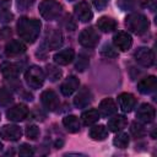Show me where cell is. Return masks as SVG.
<instances>
[{
  "label": "cell",
  "mask_w": 157,
  "mask_h": 157,
  "mask_svg": "<svg viewBox=\"0 0 157 157\" xmlns=\"http://www.w3.org/2000/svg\"><path fill=\"white\" fill-rule=\"evenodd\" d=\"M40 21L28 17H21L17 22V33L21 39L27 43H34L39 36Z\"/></svg>",
  "instance_id": "1"
},
{
  "label": "cell",
  "mask_w": 157,
  "mask_h": 157,
  "mask_svg": "<svg viewBox=\"0 0 157 157\" xmlns=\"http://www.w3.org/2000/svg\"><path fill=\"white\" fill-rule=\"evenodd\" d=\"M125 25H126L128 29L131 31L132 33L142 34L148 29L150 22L145 15L139 13V12H134V13L128 15V17L125 18Z\"/></svg>",
  "instance_id": "2"
},
{
  "label": "cell",
  "mask_w": 157,
  "mask_h": 157,
  "mask_svg": "<svg viewBox=\"0 0 157 157\" xmlns=\"http://www.w3.org/2000/svg\"><path fill=\"white\" fill-rule=\"evenodd\" d=\"M63 12V6L55 0H43L39 4V13L47 21L56 20Z\"/></svg>",
  "instance_id": "3"
},
{
  "label": "cell",
  "mask_w": 157,
  "mask_h": 157,
  "mask_svg": "<svg viewBox=\"0 0 157 157\" xmlns=\"http://www.w3.org/2000/svg\"><path fill=\"white\" fill-rule=\"evenodd\" d=\"M25 78L27 85L31 88H40L44 83V78H45V74L43 72V70L39 66H31L27 69L26 74H25Z\"/></svg>",
  "instance_id": "4"
},
{
  "label": "cell",
  "mask_w": 157,
  "mask_h": 157,
  "mask_svg": "<svg viewBox=\"0 0 157 157\" xmlns=\"http://www.w3.org/2000/svg\"><path fill=\"white\" fill-rule=\"evenodd\" d=\"M78 42L85 48H94L99 42V34L93 27L85 28L78 36Z\"/></svg>",
  "instance_id": "5"
},
{
  "label": "cell",
  "mask_w": 157,
  "mask_h": 157,
  "mask_svg": "<svg viewBox=\"0 0 157 157\" xmlns=\"http://www.w3.org/2000/svg\"><path fill=\"white\" fill-rule=\"evenodd\" d=\"M40 102H42L43 107L47 110H49V112L56 110V108L60 104V101H59L58 94L54 91H52V90H45V91L42 92V94H40Z\"/></svg>",
  "instance_id": "6"
},
{
  "label": "cell",
  "mask_w": 157,
  "mask_h": 157,
  "mask_svg": "<svg viewBox=\"0 0 157 157\" xmlns=\"http://www.w3.org/2000/svg\"><path fill=\"white\" fill-rule=\"evenodd\" d=\"M63 42H64L63 33L58 28H50V29L47 31V34H45V44H47V48L49 50L60 48L61 44H63Z\"/></svg>",
  "instance_id": "7"
},
{
  "label": "cell",
  "mask_w": 157,
  "mask_h": 157,
  "mask_svg": "<svg viewBox=\"0 0 157 157\" xmlns=\"http://www.w3.org/2000/svg\"><path fill=\"white\" fill-rule=\"evenodd\" d=\"M134 56H135V60H136L140 65H142V66H145V67H150V66H152L153 63H155V54H153V52H152L150 48H146V47L139 48V49L135 52Z\"/></svg>",
  "instance_id": "8"
},
{
  "label": "cell",
  "mask_w": 157,
  "mask_h": 157,
  "mask_svg": "<svg viewBox=\"0 0 157 157\" xmlns=\"http://www.w3.org/2000/svg\"><path fill=\"white\" fill-rule=\"evenodd\" d=\"M74 12L81 22H90L93 17V12L87 1H80L78 4H76L74 7Z\"/></svg>",
  "instance_id": "9"
},
{
  "label": "cell",
  "mask_w": 157,
  "mask_h": 157,
  "mask_svg": "<svg viewBox=\"0 0 157 157\" xmlns=\"http://www.w3.org/2000/svg\"><path fill=\"white\" fill-rule=\"evenodd\" d=\"M28 115V108L25 104H16L6 112V117L11 121H22Z\"/></svg>",
  "instance_id": "10"
},
{
  "label": "cell",
  "mask_w": 157,
  "mask_h": 157,
  "mask_svg": "<svg viewBox=\"0 0 157 157\" xmlns=\"http://www.w3.org/2000/svg\"><path fill=\"white\" fill-rule=\"evenodd\" d=\"M22 66L18 63H11V61H4L0 64V72L5 78H16L18 74L21 72Z\"/></svg>",
  "instance_id": "11"
},
{
  "label": "cell",
  "mask_w": 157,
  "mask_h": 157,
  "mask_svg": "<svg viewBox=\"0 0 157 157\" xmlns=\"http://www.w3.org/2000/svg\"><path fill=\"white\" fill-rule=\"evenodd\" d=\"M113 43H114V45H115L119 50L126 52V50L131 47V44H132V38H131V36H130L128 32L120 31V32H118V33L114 34V37H113Z\"/></svg>",
  "instance_id": "12"
},
{
  "label": "cell",
  "mask_w": 157,
  "mask_h": 157,
  "mask_svg": "<svg viewBox=\"0 0 157 157\" xmlns=\"http://www.w3.org/2000/svg\"><path fill=\"white\" fill-rule=\"evenodd\" d=\"M22 136V130L17 125H4L0 129V137L7 141H17Z\"/></svg>",
  "instance_id": "13"
},
{
  "label": "cell",
  "mask_w": 157,
  "mask_h": 157,
  "mask_svg": "<svg viewBox=\"0 0 157 157\" xmlns=\"http://www.w3.org/2000/svg\"><path fill=\"white\" fill-rule=\"evenodd\" d=\"M136 117L142 123H151V121H153V119L156 117V110L151 104L144 103L137 108Z\"/></svg>",
  "instance_id": "14"
},
{
  "label": "cell",
  "mask_w": 157,
  "mask_h": 157,
  "mask_svg": "<svg viewBox=\"0 0 157 157\" xmlns=\"http://www.w3.org/2000/svg\"><path fill=\"white\" fill-rule=\"evenodd\" d=\"M118 103H119V107L120 109L124 112V113H129L132 110V108L135 107L136 104V99L135 97L131 94V93H128V92H123L118 96Z\"/></svg>",
  "instance_id": "15"
},
{
  "label": "cell",
  "mask_w": 157,
  "mask_h": 157,
  "mask_svg": "<svg viewBox=\"0 0 157 157\" xmlns=\"http://www.w3.org/2000/svg\"><path fill=\"white\" fill-rule=\"evenodd\" d=\"M92 102V93L87 87L81 88L74 98V104L77 108H85Z\"/></svg>",
  "instance_id": "16"
},
{
  "label": "cell",
  "mask_w": 157,
  "mask_h": 157,
  "mask_svg": "<svg viewBox=\"0 0 157 157\" xmlns=\"http://www.w3.org/2000/svg\"><path fill=\"white\" fill-rule=\"evenodd\" d=\"M156 87H157V78L152 75L142 78L137 83V91L142 94H148V93L153 92L156 90Z\"/></svg>",
  "instance_id": "17"
},
{
  "label": "cell",
  "mask_w": 157,
  "mask_h": 157,
  "mask_svg": "<svg viewBox=\"0 0 157 157\" xmlns=\"http://www.w3.org/2000/svg\"><path fill=\"white\" fill-rule=\"evenodd\" d=\"M80 86V81L76 76H69L67 78H65V81L61 83L60 86V92L64 96H71Z\"/></svg>",
  "instance_id": "18"
},
{
  "label": "cell",
  "mask_w": 157,
  "mask_h": 157,
  "mask_svg": "<svg viewBox=\"0 0 157 157\" xmlns=\"http://www.w3.org/2000/svg\"><path fill=\"white\" fill-rule=\"evenodd\" d=\"M25 52H26V45L17 39H12L5 45V54L7 56H16Z\"/></svg>",
  "instance_id": "19"
},
{
  "label": "cell",
  "mask_w": 157,
  "mask_h": 157,
  "mask_svg": "<svg viewBox=\"0 0 157 157\" xmlns=\"http://www.w3.org/2000/svg\"><path fill=\"white\" fill-rule=\"evenodd\" d=\"M117 110H118L117 104H115V102H114L112 98H105V99H103V101L99 103L98 112H99L101 115H103V117H105V118H107V117H110V115H113V114H115Z\"/></svg>",
  "instance_id": "20"
},
{
  "label": "cell",
  "mask_w": 157,
  "mask_h": 157,
  "mask_svg": "<svg viewBox=\"0 0 157 157\" xmlns=\"http://www.w3.org/2000/svg\"><path fill=\"white\" fill-rule=\"evenodd\" d=\"M74 59H75V52H74V49H71V48L60 50L59 53H56V54L54 55V61H55L58 65H67V64H70Z\"/></svg>",
  "instance_id": "21"
},
{
  "label": "cell",
  "mask_w": 157,
  "mask_h": 157,
  "mask_svg": "<svg viewBox=\"0 0 157 157\" xmlns=\"http://www.w3.org/2000/svg\"><path fill=\"white\" fill-rule=\"evenodd\" d=\"M126 123H128V120H126L125 115L118 114V115H115V117H113V118H110L108 120V129L110 131L117 132V131L124 129L125 125H126Z\"/></svg>",
  "instance_id": "22"
},
{
  "label": "cell",
  "mask_w": 157,
  "mask_h": 157,
  "mask_svg": "<svg viewBox=\"0 0 157 157\" xmlns=\"http://www.w3.org/2000/svg\"><path fill=\"white\" fill-rule=\"evenodd\" d=\"M63 124L69 132H78L81 129L80 120L76 115H66L63 119Z\"/></svg>",
  "instance_id": "23"
},
{
  "label": "cell",
  "mask_w": 157,
  "mask_h": 157,
  "mask_svg": "<svg viewBox=\"0 0 157 157\" xmlns=\"http://www.w3.org/2000/svg\"><path fill=\"white\" fill-rule=\"evenodd\" d=\"M97 27L103 31V32H113L117 28V22L114 18L108 17V16H103L97 21Z\"/></svg>",
  "instance_id": "24"
},
{
  "label": "cell",
  "mask_w": 157,
  "mask_h": 157,
  "mask_svg": "<svg viewBox=\"0 0 157 157\" xmlns=\"http://www.w3.org/2000/svg\"><path fill=\"white\" fill-rule=\"evenodd\" d=\"M90 137L97 141L105 140L108 137V129L104 125H94L90 129Z\"/></svg>",
  "instance_id": "25"
},
{
  "label": "cell",
  "mask_w": 157,
  "mask_h": 157,
  "mask_svg": "<svg viewBox=\"0 0 157 157\" xmlns=\"http://www.w3.org/2000/svg\"><path fill=\"white\" fill-rule=\"evenodd\" d=\"M99 117H101V114H99V112L97 109H88V110H86V112L82 113L81 120H82V123L85 125L88 126V125H92V124L97 123L98 119H99Z\"/></svg>",
  "instance_id": "26"
},
{
  "label": "cell",
  "mask_w": 157,
  "mask_h": 157,
  "mask_svg": "<svg viewBox=\"0 0 157 157\" xmlns=\"http://www.w3.org/2000/svg\"><path fill=\"white\" fill-rule=\"evenodd\" d=\"M45 75H47V77H48L52 82H55V81H58V80L63 76V71H61V69H59L58 66H55V65H53V64H48V65L45 66Z\"/></svg>",
  "instance_id": "27"
},
{
  "label": "cell",
  "mask_w": 157,
  "mask_h": 157,
  "mask_svg": "<svg viewBox=\"0 0 157 157\" xmlns=\"http://www.w3.org/2000/svg\"><path fill=\"white\" fill-rule=\"evenodd\" d=\"M130 132L134 137L140 139L146 135V129H145L144 124H141L140 121H132L130 125Z\"/></svg>",
  "instance_id": "28"
},
{
  "label": "cell",
  "mask_w": 157,
  "mask_h": 157,
  "mask_svg": "<svg viewBox=\"0 0 157 157\" xmlns=\"http://www.w3.org/2000/svg\"><path fill=\"white\" fill-rule=\"evenodd\" d=\"M113 144L118 148H125V147H128V145H129V136H128V134H125V132L118 134L113 139Z\"/></svg>",
  "instance_id": "29"
},
{
  "label": "cell",
  "mask_w": 157,
  "mask_h": 157,
  "mask_svg": "<svg viewBox=\"0 0 157 157\" xmlns=\"http://www.w3.org/2000/svg\"><path fill=\"white\" fill-rule=\"evenodd\" d=\"M13 102L11 92L6 88H0V107H7Z\"/></svg>",
  "instance_id": "30"
},
{
  "label": "cell",
  "mask_w": 157,
  "mask_h": 157,
  "mask_svg": "<svg viewBox=\"0 0 157 157\" xmlns=\"http://www.w3.org/2000/svg\"><path fill=\"white\" fill-rule=\"evenodd\" d=\"M88 64H90L88 56H86L85 54H80V55H78V59H77V61H76L75 69H76L77 71H83V70L88 66Z\"/></svg>",
  "instance_id": "31"
},
{
  "label": "cell",
  "mask_w": 157,
  "mask_h": 157,
  "mask_svg": "<svg viewBox=\"0 0 157 157\" xmlns=\"http://www.w3.org/2000/svg\"><path fill=\"white\" fill-rule=\"evenodd\" d=\"M13 18V13L6 9V7H0V23H7L11 22Z\"/></svg>",
  "instance_id": "32"
},
{
  "label": "cell",
  "mask_w": 157,
  "mask_h": 157,
  "mask_svg": "<svg viewBox=\"0 0 157 157\" xmlns=\"http://www.w3.org/2000/svg\"><path fill=\"white\" fill-rule=\"evenodd\" d=\"M137 1L136 0H118L117 1V5L124 10V11H128V10H132L135 6H136Z\"/></svg>",
  "instance_id": "33"
},
{
  "label": "cell",
  "mask_w": 157,
  "mask_h": 157,
  "mask_svg": "<svg viewBox=\"0 0 157 157\" xmlns=\"http://www.w3.org/2000/svg\"><path fill=\"white\" fill-rule=\"evenodd\" d=\"M101 54H102L103 56H105V58H115V56H118V52H117L110 44L103 45V48H102V50H101Z\"/></svg>",
  "instance_id": "34"
},
{
  "label": "cell",
  "mask_w": 157,
  "mask_h": 157,
  "mask_svg": "<svg viewBox=\"0 0 157 157\" xmlns=\"http://www.w3.org/2000/svg\"><path fill=\"white\" fill-rule=\"evenodd\" d=\"M26 136L29 140H36L39 136V129L37 125H28L26 128Z\"/></svg>",
  "instance_id": "35"
},
{
  "label": "cell",
  "mask_w": 157,
  "mask_h": 157,
  "mask_svg": "<svg viewBox=\"0 0 157 157\" xmlns=\"http://www.w3.org/2000/svg\"><path fill=\"white\" fill-rule=\"evenodd\" d=\"M18 153H20V156H22V157H29V156H33L34 151H33L32 146H29V145H27V144H22V145L20 146Z\"/></svg>",
  "instance_id": "36"
},
{
  "label": "cell",
  "mask_w": 157,
  "mask_h": 157,
  "mask_svg": "<svg viewBox=\"0 0 157 157\" xmlns=\"http://www.w3.org/2000/svg\"><path fill=\"white\" fill-rule=\"evenodd\" d=\"M108 1L109 0H92V4H93V6L97 9V10H103L107 5H108Z\"/></svg>",
  "instance_id": "37"
},
{
  "label": "cell",
  "mask_w": 157,
  "mask_h": 157,
  "mask_svg": "<svg viewBox=\"0 0 157 157\" xmlns=\"http://www.w3.org/2000/svg\"><path fill=\"white\" fill-rule=\"evenodd\" d=\"M11 34H12L11 28H9V27L0 28V39H9L11 37Z\"/></svg>",
  "instance_id": "38"
},
{
  "label": "cell",
  "mask_w": 157,
  "mask_h": 157,
  "mask_svg": "<svg viewBox=\"0 0 157 157\" xmlns=\"http://www.w3.org/2000/svg\"><path fill=\"white\" fill-rule=\"evenodd\" d=\"M65 26H66V28H67V29H70V31H74V29L76 28V23H75V21H74V18H72V16H67V17H66Z\"/></svg>",
  "instance_id": "39"
},
{
  "label": "cell",
  "mask_w": 157,
  "mask_h": 157,
  "mask_svg": "<svg viewBox=\"0 0 157 157\" xmlns=\"http://www.w3.org/2000/svg\"><path fill=\"white\" fill-rule=\"evenodd\" d=\"M33 4V0H17V5L20 9H27Z\"/></svg>",
  "instance_id": "40"
},
{
  "label": "cell",
  "mask_w": 157,
  "mask_h": 157,
  "mask_svg": "<svg viewBox=\"0 0 157 157\" xmlns=\"http://www.w3.org/2000/svg\"><path fill=\"white\" fill-rule=\"evenodd\" d=\"M1 150H2V144L0 142V151H1Z\"/></svg>",
  "instance_id": "41"
},
{
  "label": "cell",
  "mask_w": 157,
  "mask_h": 157,
  "mask_svg": "<svg viewBox=\"0 0 157 157\" xmlns=\"http://www.w3.org/2000/svg\"><path fill=\"white\" fill-rule=\"evenodd\" d=\"M69 1H74V0H69Z\"/></svg>",
  "instance_id": "42"
}]
</instances>
